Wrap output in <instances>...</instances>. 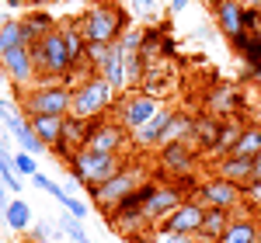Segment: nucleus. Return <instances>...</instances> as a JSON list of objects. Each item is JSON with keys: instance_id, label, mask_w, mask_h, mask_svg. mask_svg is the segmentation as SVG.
<instances>
[{"instance_id": "1", "label": "nucleus", "mask_w": 261, "mask_h": 243, "mask_svg": "<svg viewBox=\"0 0 261 243\" xmlns=\"http://www.w3.org/2000/svg\"><path fill=\"white\" fill-rule=\"evenodd\" d=\"M32 56H35V70H39V83H56L66 80L73 73V52H70V39H66V28H53L49 35H42L32 45Z\"/></svg>"}, {"instance_id": "2", "label": "nucleus", "mask_w": 261, "mask_h": 243, "mask_svg": "<svg viewBox=\"0 0 261 243\" xmlns=\"http://www.w3.org/2000/svg\"><path fill=\"white\" fill-rule=\"evenodd\" d=\"M66 167H70V177L81 184V188H98L105 184L108 177H115L122 167V153H94V149H73L70 157H66Z\"/></svg>"}, {"instance_id": "3", "label": "nucleus", "mask_w": 261, "mask_h": 243, "mask_svg": "<svg viewBox=\"0 0 261 243\" xmlns=\"http://www.w3.org/2000/svg\"><path fill=\"white\" fill-rule=\"evenodd\" d=\"M108 108H115V87L105 77L91 73L81 83H73V108H70L73 118H105Z\"/></svg>"}, {"instance_id": "4", "label": "nucleus", "mask_w": 261, "mask_h": 243, "mask_svg": "<svg viewBox=\"0 0 261 243\" xmlns=\"http://www.w3.org/2000/svg\"><path fill=\"white\" fill-rule=\"evenodd\" d=\"M21 108L24 115H70L73 108V87L66 80H56V83H35L28 90H21Z\"/></svg>"}, {"instance_id": "5", "label": "nucleus", "mask_w": 261, "mask_h": 243, "mask_svg": "<svg viewBox=\"0 0 261 243\" xmlns=\"http://www.w3.org/2000/svg\"><path fill=\"white\" fill-rule=\"evenodd\" d=\"M77 24H81L87 45H91V42L112 45V42H119L122 32H125V14H122L115 4H91L81 18H77Z\"/></svg>"}, {"instance_id": "6", "label": "nucleus", "mask_w": 261, "mask_h": 243, "mask_svg": "<svg viewBox=\"0 0 261 243\" xmlns=\"http://www.w3.org/2000/svg\"><path fill=\"white\" fill-rule=\"evenodd\" d=\"M161 111H164V104H161V98H157V94L133 90V94H125V98L115 104V115H119L115 122H122V125L133 132V129L146 125V122L153 118V115H161Z\"/></svg>"}, {"instance_id": "7", "label": "nucleus", "mask_w": 261, "mask_h": 243, "mask_svg": "<svg viewBox=\"0 0 261 243\" xmlns=\"http://www.w3.org/2000/svg\"><path fill=\"white\" fill-rule=\"evenodd\" d=\"M143 181V170L140 167H122L115 177H108L105 184H98V188H91V198L101 205V208H115V205L125 198V195H133Z\"/></svg>"}, {"instance_id": "8", "label": "nucleus", "mask_w": 261, "mask_h": 243, "mask_svg": "<svg viewBox=\"0 0 261 243\" xmlns=\"http://www.w3.org/2000/svg\"><path fill=\"white\" fill-rule=\"evenodd\" d=\"M0 66L7 73V80L14 83L18 90H28L39 83V70H35V56H32V45H18V49H7L0 56Z\"/></svg>"}, {"instance_id": "9", "label": "nucleus", "mask_w": 261, "mask_h": 243, "mask_svg": "<svg viewBox=\"0 0 261 243\" xmlns=\"http://www.w3.org/2000/svg\"><path fill=\"white\" fill-rule=\"evenodd\" d=\"M195 198L202 205H209V208H226V212H237L244 202V188H237L233 181H226V177H205L199 184V191H195Z\"/></svg>"}, {"instance_id": "10", "label": "nucleus", "mask_w": 261, "mask_h": 243, "mask_svg": "<svg viewBox=\"0 0 261 243\" xmlns=\"http://www.w3.org/2000/svg\"><path fill=\"white\" fill-rule=\"evenodd\" d=\"M0 125L21 142V149H28V153H42V149H49L45 142L35 136V129H32V118L28 115H21L14 104L7 101V98H0Z\"/></svg>"}, {"instance_id": "11", "label": "nucleus", "mask_w": 261, "mask_h": 243, "mask_svg": "<svg viewBox=\"0 0 261 243\" xmlns=\"http://www.w3.org/2000/svg\"><path fill=\"white\" fill-rule=\"evenodd\" d=\"M129 129L122 122H105V118H94L91 125V136H87V149L94 153H122L129 146Z\"/></svg>"}, {"instance_id": "12", "label": "nucleus", "mask_w": 261, "mask_h": 243, "mask_svg": "<svg viewBox=\"0 0 261 243\" xmlns=\"http://www.w3.org/2000/svg\"><path fill=\"white\" fill-rule=\"evenodd\" d=\"M205 208L209 205H202L199 198H185V202L164 219V229H171V233H185V236H199L202 233V219H205Z\"/></svg>"}, {"instance_id": "13", "label": "nucleus", "mask_w": 261, "mask_h": 243, "mask_svg": "<svg viewBox=\"0 0 261 243\" xmlns=\"http://www.w3.org/2000/svg\"><path fill=\"white\" fill-rule=\"evenodd\" d=\"M157 163L164 174L174 177H188L195 170V149L188 142H171V146H157Z\"/></svg>"}, {"instance_id": "14", "label": "nucleus", "mask_w": 261, "mask_h": 243, "mask_svg": "<svg viewBox=\"0 0 261 243\" xmlns=\"http://www.w3.org/2000/svg\"><path fill=\"white\" fill-rule=\"evenodd\" d=\"M181 202H185V195H181L178 188H164V184H157L153 195H150L146 205H143V216H146V223H150V226H161Z\"/></svg>"}, {"instance_id": "15", "label": "nucleus", "mask_w": 261, "mask_h": 243, "mask_svg": "<svg viewBox=\"0 0 261 243\" xmlns=\"http://www.w3.org/2000/svg\"><path fill=\"white\" fill-rule=\"evenodd\" d=\"M213 18H216V28L223 32V39H237L244 35V4L241 0H216L213 4Z\"/></svg>"}, {"instance_id": "16", "label": "nucleus", "mask_w": 261, "mask_h": 243, "mask_svg": "<svg viewBox=\"0 0 261 243\" xmlns=\"http://www.w3.org/2000/svg\"><path fill=\"white\" fill-rule=\"evenodd\" d=\"M171 118H174V111H167V108H164L161 115H153L146 125L133 129V132H129L133 146H140V149H143V146H146V149H150V146H161V142H164V132H167V125H171Z\"/></svg>"}, {"instance_id": "17", "label": "nucleus", "mask_w": 261, "mask_h": 243, "mask_svg": "<svg viewBox=\"0 0 261 243\" xmlns=\"http://www.w3.org/2000/svg\"><path fill=\"white\" fill-rule=\"evenodd\" d=\"M94 73H98V77H105V80L112 83L115 90H122V87L129 83V66H125V56H122V42H112V49H108L105 63H101Z\"/></svg>"}, {"instance_id": "18", "label": "nucleus", "mask_w": 261, "mask_h": 243, "mask_svg": "<svg viewBox=\"0 0 261 243\" xmlns=\"http://www.w3.org/2000/svg\"><path fill=\"white\" fill-rule=\"evenodd\" d=\"M216 177H226V181H233L237 188H247V184L254 181V163L244 160V157L226 153V157L216 160Z\"/></svg>"}, {"instance_id": "19", "label": "nucleus", "mask_w": 261, "mask_h": 243, "mask_svg": "<svg viewBox=\"0 0 261 243\" xmlns=\"http://www.w3.org/2000/svg\"><path fill=\"white\" fill-rule=\"evenodd\" d=\"M216 243H261V219L254 216H233L226 233Z\"/></svg>"}, {"instance_id": "20", "label": "nucleus", "mask_w": 261, "mask_h": 243, "mask_svg": "<svg viewBox=\"0 0 261 243\" xmlns=\"http://www.w3.org/2000/svg\"><path fill=\"white\" fill-rule=\"evenodd\" d=\"M28 118H32V129H35V136H39V139L45 142L49 149L63 142L66 118H70V115H66V118H63V115H28Z\"/></svg>"}, {"instance_id": "21", "label": "nucleus", "mask_w": 261, "mask_h": 243, "mask_svg": "<svg viewBox=\"0 0 261 243\" xmlns=\"http://www.w3.org/2000/svg\"><path fill=\"white\" fill-rule=\"evenodd\" d=\"M205 108H209L216 118H230V115L241 108V90H237V87H216V90L205 98Z\"/></svg>"}, {"instance_id": "22", "label": "nucleus", "mask_w": 261, "mask_h": 243, "mask_svg": "<svg viewBox=\"0 0 261 243\" xmlns=\"http://www.w3.org/2000/svg\"><path fill=\"white\" fill-rule=\"evenodd\" d=\"M230 219H233V212H226V208H205V219H202V233H199V240L216 243L223 233H226Z\"/></svg>"}, {"instance_id": "23", "label": "nucleus", "mask_w": 261, "mask_h": 243, "mask_svg": "<svg viewBox=\"0 0 261 243\" xmlns=\"http://www.w3.org/2000/svg\"><path fill=\"white\" fill-rule=\"evenodd\" d=\"M53 28H60V24L49 18V14H42V11H32V14L21 18V32H24V42H28V45H35V42H39L42 35H49Z\"/></svg>"}, {"instance_id": "24", "label": "nucleus", "mask_w": 261, "mask_h": 243, "mask_svg": "<svg viewBox=\"0 0 261 243\" xmlns=\"http://www.w3.org/2000/svg\"><path fill=\"white\" fill-rule=\"evenodd\" d=\"M32 205L24 202V198H11V205H7V216H4V226L7 229H14V233H28L32 229Z\"/></svg>"}, {"instance_id": "25", "label": "nucleus", "mask_w": 261, "mask_h": 243, "mask_svg": "<svg viewBox=\"0 0 261 243\" xmlns=\"http://www.w3.org/2000/svg\"><path fill=\"white\" fill-rule=\"evenodd\" d=\"M233 157H244V160H254L261 153V125L254 122V125H244L241 139L233 142V149H230Z\"/></svg>"}, {"instance_id": "26", "label": "nucleus", "mask_w": 261, "mask_h": 243, "mask_svg": "<svg viewBox=\"0 0 261 243\" xmlns=\"http://www.w3.org/2000/svg\"><path fill=\"white\" fill-rule=\"evenodd\" d=\"M220 122L216 115H202V118H195V125H192V139H199L209 153L216 149V139H220Z\"/></svg>"}, {"instance_id": "27", "label": "nucleus", "mask_w": 261, "mask_h": 243, "mask_svg": "<svg viewBox=\"0 0 261 243\" xmlns=\"http://www.w3.org/2000/svg\"><path fill=\"white\" fill-rule=\"evenodd\" d=\"M241 132H244V125L233 118V115L223 118L220 122V139H216V149H213V153H216V157H226V153L233 149V142L241 139Z\"/></svg>"}, {"instance_id": "28", "label": "nucleus", "mask_w": 261, "mask_h": 243, "mask_svg": "<svg viewBox=\"0 0 261 243\" xmlns=\"http://www.w3.org/2000/svg\"><path fill=\"white\" fill-rule=\"evenodd\" d=\"M18 45H28L24 42V32H21V18H7L0 24V56L7 49H18Z\"/></svg>"}, {"instance_id": "29", "label": "nucleus", "mask_w": 261, "mask_h": 243, "mask_svg": "<svg viewBox=\"0 0 261 243\" xmlns=\"http://www.w3.org/2000/svg\"><path fill=\"white\" fill-rule=\"evenodd\" d=\"M81 223H84V219L70 216V212H63V216H60V226H56V229H60L66 240H73V243H91V236L84 233V226H81Z\"/></svg>"}, {"instance_id": "30", "label": "nucleus", "mask_w": 261, "mask_h": 243, "mask_svg": "<svg viewBox=\"0 0 261 243\" xmlns=\"http://www.w3.org/2000/svg\"><path fill=\"white\" fill-rule=\"evenodd\" d=\"M0 181L7 184L14 195L21 191V177H18V167H14V157H7V149L0 146Z\"/></svg>"}, {"instance_id": "31", "label": "nucleus", "mask_w": 261, "mask_h": 243, "mask_svg": "<svg viewBox=\"0 0 261 243\" xmlns=\"http://www.w3.org/2000/svg\"><path fill=\"white\" fill-rule=\"evenodd\" d=\"M14 167H18L21 177H35V174H39V170H35V153H28V149L14 153Z\"/></svg>"}, {"instance_id": "32", "label": "nucleus", "mask_w": 261, "mask_h": 243, "mask_svg": "<svg viewBox=\"0 0 261 243\" xmlns=\"http://www.w3.org/2000/svg\"><path fill=\"white\" fill-rule=\"evenodd\" d=\"M199 236H185V233H171V229H164L157 226V233H153V243H195Z\"/></svg>"}, {"instance_id": "33", "label": "nucleus", "mask_w": 261, "mask_h": 243, "mask_svg": "<svg viewBox=\"0 0 261 243\" xmlns=\"http://www.w3.org/2000/svg\"><path fill=\"white\" fill-rule=\"evenodd\" d=\"M60 205H63V212H70V216H77V219H87V212H91L84 202H77V198H73V195H66V191H63Z\"/></svg>"}, {"instance_id": "34", "label": "nucleus", "mask_w": 261, "mask_h": 243, "mask_svg": "<svg viewBox=\"0 0 261 243\" xmlns=\"http://www.w3.org/2000/svg\"><path fill=\"white\" fill-rule=\"evenodd\" d=\"M32 240L35 243H53V226L35 219V223H32Z\"/></svg>"}, {"instance_id": "35", "label": "nucleus", "mask_w": 261, "mask_h": 243, "mask_svg": "<svg viewBox=\"0 0 261 243\" xmlns=\"http://www.w3.org/2000/svg\"><path fill=\"white\" fill-rule=\"evenodd\" d=\"M32 181H35V188H42L45 195H53L56 202H60V198H63V188H60V184H56V181H49V177H42V174H35Z\"/></svg>"}, {"instance_id": "36", "label": "nucleus", "mask_w": 261, "mask_h": 243, "mask_svg": "<svg viewBox=\"0 0 261 243\" xmlns=\"http://www.w3.org/2000/svg\"><path fill=\"white\" fill-rule=\"evenodd\" d=\"M133 11L143 14V18H153V14H157V4H153V0H133Z\"/></svg>"}, {"instance_id": "37", "label": "nucleus", "mask_w": 261, "mask_h": 243, "mask_svg": "<svg viewBox=\"0 0 261 243\" xmlns=\"http://www.w3.org/2000/svg\"><path fill=\"white\" fill-rule=\"evenodd\" d=\"M244 202H254L261 208V181H251L247 188H244Z\"/></svg>"}, {"instance_id": "38", "label": "nucleus", "mask_w": 261, "mask_h": 243, "mask_svg": "<svg viewBox=\"0 0 261 243\" xmlns=\"http://www.w3.org/2000/svg\"><path fill=\"white\" fill-rule=\"evenodd\" d=\"M7 205H11V202H7V184L0 181V219L7 216Z\"/></svg>"}, {"instance_id": "39", "label": "nucleus", "mask_w": 261, "mask_h": 243, "mask_svg": "<svg viewBox=\"0 0 261 243\" xmlns=\"http://www.w3.org/2000/svg\"><path fill=\"white\" fill-rule=\"evenodd\" d=\"M188 4H192V0H167V7H171V11H185Z\"/></svg>"}, {"instance_id": "40", "label": "nucleus", "mask_w": 261, "mask_h": 243, "mask_svg": "<svg viewBox=\"0 0 261 243\" xmlns=\"http://www.w3.org/2000/svg\"><path fill=\"white\" fill-rule=\"evenodd\" d=\"M251 163H254V181H261V153H258V157H254Z\"/></svg>"}, {"instance_id": "41", "label": "nucleus", "mask_w": 261, "mask_h": 243, "mask_svg": "<svg viewBox=\"0 0 261 243\" xmlns=\"http://www.w3.org/2000/svg\"><path fill=\"white\" fill-rule=\"evenodd\" d=\"M251 77H254V83L261 87V70H251Z\"/></svg>"}, {"instance_id": "42", "label": "nucleus", "mask_w": 261, "mask_h": 243, "mask_svg": "<svg viewBox=\"0 0 261 243\" xmlns=\"http://www.w3.org/2000/svg\"><path fill=\"white\" fill-rule=\"evenodd\" d=\"M244 4H247V7H258V11H261V0H244Z\"/></svg>"}, {"instance_id": "43", "label": "nucleus", "mask_w": 261, "mask_h": 243, "mask_svg": "<svg viewBox=\"0 0 261 243\" xmlns=\"http://www.w3.org/2000/svg\"><path fill=\"white\" fill-rule=\"evenodd\" d=\"M4 83H7V73H4V66H0V87H4Z\"/></svg>"}, {"instance_id": "44", "label": "nucleus", "mask_w": 261, "mask_h": 243, "mask_svg": "<svg viewBox=\"0 0 261 243\" xmlns=\"http://www.w3.org/2000/svg\"><path fill=\"white\" fill-rule=\"evenodd\" d=\"M32 4H42V0H32Z\"/></svg>"}, {"instance_id": "45", "label": "nucleus", "mask_w": 261, "mask_h": 243, "mask_svg": "<svg viewBox=\"0 0 261 243\" xmlns=\"http://www.w3.org/2000/svg\"><path fill=\"white\" fill-rule=\"evenodd\" d=\"M195 243H205V240H195Z\"/></svg>"}, {"instance_id": "46", "label": "nucleus", "mask_w": 261, "mask_h": 243, "mask_svg": "<svg viewBox=\"0 0 261 243\" xmlns=\"http://www.w3.org/2000/svg\"><path fill=\"white\" fill-rule=\"evenodd\" d=\"M0 243H4V240H0Z\"/></svg>"}]
</instances>
